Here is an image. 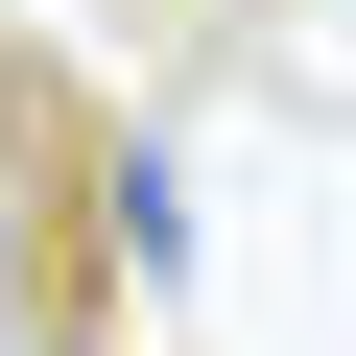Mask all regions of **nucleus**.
Instances as JSON below:
<instances>
[{"label": "nucleus", "instance_id": "2", "mask_svg": "<svg viewBox=\"0 0 356 356\" xmlns=\"http://www.w3.org/2000/svg\"><path fill=\"white\" fill-rule=\"evenodd\" d=\"M0 356H95V309H0Z\"/></svg>", "mask_w": 356, "mask_h": 356}, {"label": "nucleus", "instance_id": "1", "mask_svg": "<svg viewBox=\"0 0 356 356\" xmlns=\"http://www.w3.org/2000/svg\"><path fill=\"white\" fill-rule=\"evenodd\" d=\"M95 238H119V285H143V309L191 285V166H166V119H119V143H95Z\"/></svg>", "mask_w": 356, "mask_h": 356}]
</instances>
